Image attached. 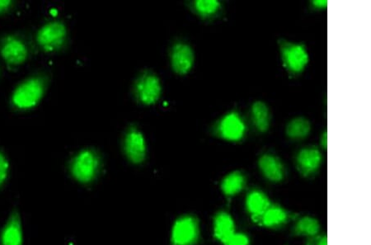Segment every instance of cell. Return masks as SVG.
<instances>
[{"instance_id": "3957f363", "label": "cell", "mask_w": 371, "mask_h": 245, "mask_svg": "<svg viewBox=\"0 0 371 245\" xmlns=\"http://www.w3.org/2000/svg\"><path fill=\"white\" fill-rule=\"evenodd\" d=\"M134 98L144 106L156 104L162 95L161 81L151 70H144L137 76L132 88Z\"/></svg>"}, {"instance_id": "8fae6325", "label": "cell", "mask_w": 371, "mask_h": 245, "mask_svg": "<svg viewBox=\"0 0 371 245\" xmlns=\"http://www.w3.org/2000/svg\"><path fill=\"white\" fill-rule=\"evenodd\" d=\"M244 132V121L236 112L225 115L216 126V134L226 141H238L243 138Z\"/></svg>"}, {"instance_id": "7402d4cb", "label": "cell", "mask_w": 371, "mask_h": 245, "mask_svg": "<svg viewBox=\"0 0 371 245\" xmlns=\"http://www.w3.org/2000/svg\"><path fill=\"white\" fill-rule=\"evenodd\" d=\"M10 165L5 153L0 150V190L6 185L9 176Z\"/></svg>"}, {"instance_id": "d4e9b609", "label": "cell", "mask_w": 371, "mask_h": 245, "mask_svg": "<svg viewBox=\"0 0 371 245\" xmlns=\"http://www.w3.org/2000/svg\"><path fill=\"white\" fill-rule=\"evenodd\" d=\"M12 6L13 2L10 0H0V14L7 13Z\"/></svg>"}, {"instance_id": "9a60e30c", "label": "cell", "mask_w": 371, "mask_h": 245, "mask_svg": "<svg viewBox=\"0 0 371 245\" xmlns=\"http://www.w3.org/2000/svg\"><path fill=\"white\" fill-rule=\"evenodd\" d=\"M234 233H235V227L233 218L225 212L216 214L214 218L215 237L223 244Z\"/></svg>"}, {"instance_id": "e0dca14e", "label": "cell", "mask_w": 371, "mask_h": 245, "mask_svg": "<svg viewBox=\"0 0 371 245\" xmlns=\"http://www.w3.org/2000/svg\"><path fill=\"white\" fill-rule=\"evenodd\" d=\"M245 178L240 172L230 173L221 183V190L225 195L232 197L244 190Z\"/></svg>"}, {"instance_id": "cb8c5ba5", "label": "cell", "mask_w": 371, "mask_h": 245, "mask_svg": "<svg viewBox=\"0 0 371 245\" xmlns=\"http://www.w3.org/2000/svg\"><path fill=\"white\" fill-rule=\"evenodd\" d=\"M306 245H328L326 236H317L308 238Z\"/></svg>"}, {"instance_id": "ac0fdd59", "label": "cell", "mask_w": 371, "mask_h": 245, "mask_svg": "<svg viewBox=\"0 0 371 245\" xmlns=\"http://www.w3.org/2000/svg\"><path fill=\"white\" fill-rule=\"evenodd\" d=\"M252 116L257 129L265 132L270 126V111L262 102H256L252 107Z\"/></svg>"}, {"instance_id": "5bb4252c", "label": "cell", "mask_w": 371, "mask_h": 245, "mask_svg": "<svg viewBox=\"0 0 371 245\" xmlns=\"http://www.w3.org/2000/svg\"><path fill=\"white\" fill-rule=\"evenodd\" d=\"M260 170L268 180L280 182L284 178V168L276 157L271 155L262 156L259 161Z\"/></svg>"}, {"instance_id": "4fadbf2b", "label": "cell", "mask_w": 371, "mask_h": 245, "mask_svg": "<svg viewBox=\"0 0 371 245\" xmlns=\"http://www.w3.org/2000/svg\"><path fill=\"white\" fill-rule=\"evenodd\" d=\"M270 206L269 199L260 191H252L247 197V210L251 214L252 218L255 222H260L262 216Z\"/></svg>"}, {"instance_id": "83f0119b", "label": "cell", "mask_w": 371, "mask_h": 245, "mask_svg": "<svg viewBox=\"0 0 371 245\" xmlns=\"http://www.w3.org/2000/svg\"><path fill=\"white\" fill-rule=\"evenodd\" d=\"M0 75H1V70H0Z\"/></svg>"}, {"instance_id": "5b68a950", "label": "cell", "mask_w": 371, "mask_h": 245, "mask_svg": "<svg viewBox=\"0 0 371 245\" xmlns=\"http://www.w3.org/2000/svg\"><path fill=\"white\" fill-rule=\"evenodd\" d=\"M122 149L129 161L141 165L146 159L147 145L142 132L135 126L128 127L122 138Z\"/></svg>"}, {"instance_id": "8992f818", "label": "cell", "mask_w": 371, "mask_h": 245, "mask_svg": "<svg viewBox=\"0 0 371 245\" xmlns=\"http://www.w3.org/2000/svg\"><path fill=\"white\" fill-rule=\"evenodd\" d=\"M199 238L200 227L197 217L184 215L174 222L171 233L172 245H195Z\"/></svg>"}, {"instance_id": "6da1fadb", "label": "cell", "mask_w": 371, "mask_h": 245, "mask_svg": "<svg viewBox=\"0 0 371 245\" xmlns=\"http://www.w3.org/2000/svg\"><path fill=\"white\" fill-rule=\"evenodd\" d=\"M48 80L43 75H34L24 80L15 88L11 103L19 110H30L37 107L45 94Z\"/></svg>"}, {"instance_id": "ba28073f", "label": "cell", "mask_w": 371, "mask_h": 245, "mask_svg": "<svg viewBox=\"0 0 371 245\" xmlns=\"http://www.w3.org/2000/svg\"><path fill=\"white\" fill-rule=\"evenodd\" d=\"M283 62L293 73H301L308 62V55L303 45L282 40L280 43Z\"/></svg>"}, {"instance_id": "2e32d148", "label": "cell", "mask_w": 371, "mask_h": 245, "mask_svg": "<svg viewBox=\"0 0 371 245\" xmlns=\"http://www.w3.org/2000/svg\"><path fill=\"white\" fill-rule=\"evenodd\" d=\"M288 219L287 212L279 206L271 205L260 219V224L267 228H276L284 224Z\"/></svg>"}, {"instance_id": "52a82bcc", "label": "cell", "mask_w": 371, "mask_h": 245, "mask_svg": "<svg viewBox=\"0 0 371 245\" xmlns=\"http://www.w3.org/2000/svg\"><path fill=\"white\" fill-rule=\"evenodd\" d=\"M28 48L18 36H5L0 40V55L5 63L13 67L22 65L28 58Z\"/></svg>"}, {"instance_id": "7c38bea8", "label": "cell", "mask_w": 371, "mask_h": 245, "mask_svg": "<svg viewBox=\"0 0 371 245\" xmlns=\"http://www.w3.org/2000/svg\"><path fill=\"white\" fill-rule=\"evenodd\" d=\"M322 162L321 153L316 147H307L302 149L296 157L299 171L305 177L316 173Z\"/></svg>"}, {"instance_id": "9c48e42d", "label": "cell", "mask_w": 371, "mask_h": 245, "mask_svg": "<svg viewBox=\"0 0 371 245\" xmlns=\"http://www.w3.org/2000/svg\"><path fill=\"white\" fill-rule=\"evenodd\" d=\"M22 217L19 209L14 207L0 229V245H24Z\"/></svg>"}, {"instance_id": "44dd1931", "label": "cell", "mask_w": 371, "mask_h": 245, "mask_svg": "<svg viewBox=\"0 0 371 245\" xmlns=\"http://www.w3.org/2000/svg\"><path fill=\"white\" fill-rule=\"evenodd\" d=\"M192 7L200 17L208 18L220 11L221 4L216 0H197L192 4Z\"/></svg>"}, {"instance_id": "277c9868", "label": "cell", "mask_w": 371, "mask_h": 245, "mask_svg": "<svg viewBox=\"0 0 371 245\" xmlns=\"http://www.w3.org/2000/svg\"><path fill=\"white\" fill-rule=\"evenodd\" d=\"M68 38L64 23L50 21L43 25L37 33V43L45 53H55L63 48Z\"/></svg>"}, {"instance_id": "484cf974", "label": "cell", "mask_w": 371, "mask_h": 245, "mask_svg": "<svg viewBox=\"0 0 371 245\" xmlns=\"http://www.w3.org/2000/svg\"><path fill=\"white\" fill-rule=\"evenodd\" d=\"M313 5L318 9H326L328 6V1L327 0H314Z\"/></svg>"}, {"instance_id": "7a4b0ae2", "label": "cell", "mask_w": 371, "mask_h": 245, "mask_svg": "<svg viewBox=\"0 0 371 245\" xmlns=\"http://www.w3.org/2000/svg\"><path fill=\"white\" fill-rule=\"evenodd\" d=\"M102 160L99 152L92 148L81 150L71 158L68 168L72 178L82 185H90L99 176Z\"/></svg>"}, {"instance_id": "30bf717a", "label": "cell", "mask_w": 371, "mask_h": 245, "mask_svg": "<svg viewBox=\"0 0 371 245\" xmlns=\"http://www.w3.org/2000/svg\"><path fill=\"white\" fill-rule=\"evenodd\" d=\"M170 63L175 73L185 75L193 69L195 60L193 50L183 42L174 43L169 50Z\"/></svg>"}, {"instance_id": "ffe728a7", "label": "cell", "mask_w": 371, "mask_h": 245, "mask_svg": "<svg viewBox=\"0 0 371 245\" xmlns=\"http://www.w3.org/2000/svg\"><path fill=\"white\" fill-rule=\"evenodd\" d=\"M319 231H321V226L317 219L308 217L299 219L294 228V232L296 236L308 238L317 236Z\"/></svg>"}, {"instance_id": "d6986e66", "label": "cell", "mask_w": 371, "mask_h": 245, "mask_svg": "<svg viewBox=\"0 0 371 245\" xmlns=\"http://www.w3.org/2000/svg\"><path fill=\"white\" fill-rule=\"evenodd\" d=\"M311 131V124L303 117L293 119L286 127V134L291 139H302L306 137Z\"/></svg>"}, {"instance_id": "603a6c76", "label": "cell", "mask_w": 371, "mask_h": 245, "mask_svg": "<svg viewBox=\"0 0 371 245\" xmlns=\"http://www.w3.org/2000/svg\"><path fill=\"white\" fill-rule=\"evenodd\" d=\"M224 245H249V239L243 233H234Z\"/></svg>"}, {"instance_id": "4316f807", "label": "cell", "mask_w": 371, "mask_h": 245, "mask_svg": "<svg viewBox=\"0 0 371 245\" xmlns=\"http://www.w3.org/2000/svg\"><path fill=\"white\" fill-rule=\"evenodd\" d=\"M321 146L324 150H327L328 147V134L327 131H324L321 137Z\"/></svg>"}]
</instances>
